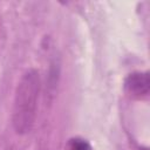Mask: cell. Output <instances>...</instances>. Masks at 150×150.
Here are the masks:
<instances>
[{"label":"cell","instance_id":"cell-1","mask_svg":"<svg viewBox=\"0 0 150 150\" xmlns=\"http://www.w3.org/2000/svg\"><path fill=\"white\" fill-rule=\"evenodd\" d=\"M40 87V75L35 69L27 70L16 86L12 121L15 131L20 135L28 134L34 125Z\"/></svg>","mask_w":150,"mask_h":150},{"label":"cell","instance_id":"cell-2","mask_svg":"<svg viewBox=\"0 0 150 150\" xmlns=\"http://www.w3.org/2000/svg\"><path fill=\"white\" fill-rule=\"evenodd\" d=\"M150 90V77L148 71H134L124 80V91L131 98L146 97Z\"/></svg>","mask_w":150,"mask_h":150},{"label":"cell","instance_id":"cell-3","mask_svg":"<svg viewBox=\"0 0 150 150\" xmlns=\"http://www.w3.org/2000/svg\"><path fill=\"white\" fill-rule=\"evenodd\" d=\"M66 149L67 150H93L90 143L87 139L81 138V137L70 138L68 141V143H67Z\"/></svg>","mask_w":150,"mask_h":150}]
</instances>
